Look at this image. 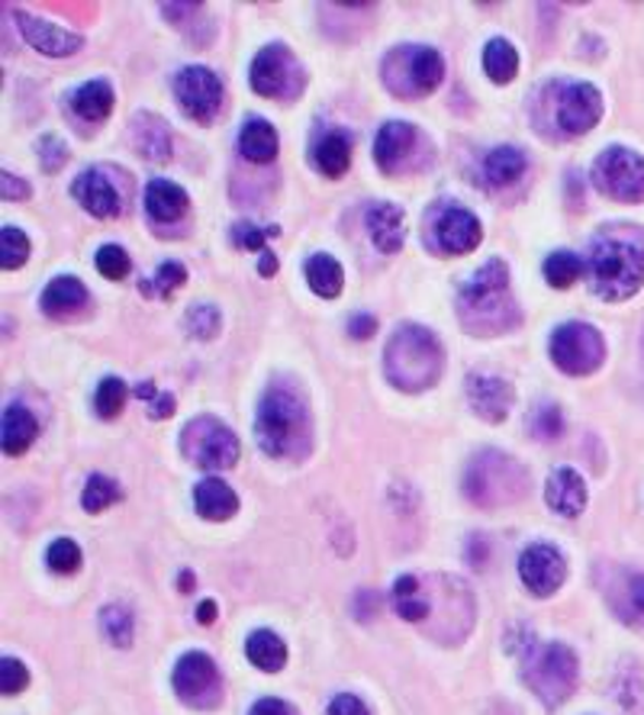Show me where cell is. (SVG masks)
<instances>
[{
	"mask_svg": "<svg viewBox=\"0 0 644 715\" xmlns=\"http://www.w3.org/2000/svg\"><path fill=\"white\" fill-rule=\"evenodd\" d=\"M380 75H383V85L396 97L416 100V97H426L442 85L445 59L429 46H400V49L387 52Z\"/></svg>",
	"mask_w": 644,
	"mask_h": 715,
	"instance_id": "8992f818",
	"label": "cell"
},
{
	"mask_svg": "<svg viewBox=\"0 0 644 715\" xmlns=\"http://www.w3.org/2000/svg\"><path fill=\"white\" fill-rule=\"evenodd\" d=\"M13 16H16V26H20L23 39H26L36 52H42V55L65 59V55H75V52L85 46V39H81L78 33H72V29H65V26H55V23L42 20V16H33V13H26V10H13Z\"/></svg>",
	"mask_w": 644,
	"mask_h": 715,
	"instance_id": "e0dca14e",
	"label": "cell"
},
{
	"mask_svg": "<svg viewBox=\"0 0 644 715\" xmlns=\"http://www.w3.org/2000/svg\"><path fill=\"white\" fill-rule=\"evenodd\" d=\"M185 280H187V268L181 262H165V265H159V271H155L152 287H155L159 293H175Z\"/></svg>",
	"mask_w": 644,
	"mask_h": 715,
	"instance_id": "816d5d0a",
	"label": "cell"
},
{
	"mask_svg": "<svg viewBox=\"0 0 644 715\" xmlns=\"http://www.w3.org/2000/svg\"><path fill=\"white\" fill-rule=\"evenodd\" d=\"M36 436H39V426H36L33 413L26 406H20V403H10L3 410V426H0L3 454H10V457L23 454L26 448L36 442Z\"/></svg>",
	"mask_w": 644,
	"mask_h": 715,
	"instance_id": "4316f807",
	"label": "cell"
},
{
	"mask_svg": "<svg viewBox=\"0 0 644 715\" xmlns=\"http://www.w3.org/2000/svg\"><path fill=\"white\" fill-rule=\"evenodd\" d=\"M29 259V239L23 229H16L13 223H3L0 229V265L3 271H16L26 265Z\"/></svg>",
	"mask_w": 644,
	"mask_h": 715,
	"instance_id": "74e56055",
	"label": "cell"
},
{
	"mask_svg": "<svg viewBox=\"0 0 644 715\" xmlns=\"http://www.w3.org/2000/svg\"><path fill=\"white\" fill-rule=\"evenodd\" d=\"M193 506L203 519L210 523H226L239 513V497L236 490L219 480V477H206L193 487Z\"/></svg>",
	"mask_w": 644,
	"mask_h": 715,
	"instance_id": "cb8c5ba5",
	"label": "cell"
},
{
	"mask_svg": "<svg viewBox=\"0 0 644 715\" xmlns=\"http://www.w3.org/2000/svg\"><path fill=\"white\" fill-rule=\"evenodd\" d=\"M239 152H242V159H249L255 165L272 162L277 155L275 126L262 116H249L239 129Z\"/></svg>",
	"mask_w": 644,
	"mask_h": 715,
	"instance_id": "f1b7e54d",
	"label": "cell"
},
{
	"mask_svg": "<svg viewBox=\"0 0 644 715\" xmlns=\"http://www.w3.org/2000/svg\"><path fill=\"white\" fill-rule=\"evenodd\" d=\"M583 271L596 297L619 303L642 290L644 284V229L632 223L603 226L590 246Z\"/></svg>",
	"mask_w": 644,
	"mask_h": 715,
	"instance_id": "6da1fadb",
	"label": "cell"
},
{
	"mask_svg": "<svg viewBox=\"0 0 644 715\" xmlns=\"http://www.w3.org/2000/svg\"><path fill=\"white\" fill-rule=\"evenodd\" d=\"M326 715H370V713H368V706H365L358 697L342 693V697H336V700L329 703V713Z\"/></svg>",
	"mask_w": 644,
	"mask_h": 715,
	"instance_id": "db71d44e",
	"label": "cell"
},
{
	"mask_svg": "<svg viewBox=\"0 0 644 715\" xmlns=\"http://www.w3.org/2000/svg\"><path fill=\"white\" fill-rule=\"evenodd\" d=\"M480 219L458 203H439L429 213V246L439 255H467L480 246Z\"/></svg>",
	"mask_w": 644,
	"mask_h": 715,
	"instance_id": "7c38bea8",
	"label": "cell"
},
{
	"mask_svg": "<svg viewBox=\"0 0 644 715\" xmlns=\"http://www.w3.org/2000/svg\"><path fill=\"white\" fill-rule=\"evenodd\" d=\"M310 429L313 423L303 393L287 380L272 384L255 416V439L262 451L272 457H296L310 448Z\"/></svg>",
	"mask_w": 644,
	"mask_h": 715,
	"instance_id": "3957f363",
	"label": "cell"
},
{
	"mask_svg": "<svg viewBox=\"0 0 644 715\" xmlns=\"http://www.w3.org/2000/svg\"><path fill=\"white\" fill-rule=\"evenodd\" d=\"M126 384L119 380V377H103L100 380V387H97V393H93V410H97V416H103V419H116L119 413H123V406H126Z\"/></svg>",
	"mask_w": 644,
	"mask_h": 715,
	"instance_id": "f35d334b",
	"label": "cell"
},
{
	"mask_svg": "<svg viewBox=\"0 0 644 715\" xmlns=\"http://www.w3.org/2000/svg\"><path fill=\"white\" fill-rule=\"evenodd\" d=\"M245 654H249V661H252L258 670H265V674H277V670L287 664V644H283V638L275 635V631H268V628L249 635Z\"/></svg>",
	"mask_w": 644,
	"mask_h": 715,
	"instance_id": "d6a6232c",
	"label": "cell"
},
{
	"mask_svg": "<svg viewBox=\"0 0 644 715\" xmlns=\"http://www.w3.org/2000/svg\"><path fill=\"white\" fill-rule=\"evenodd\" d=\"M580 274H583V262H580L573 252H567V249L552 252V255L545 259V277H548V284L557 287V290L570 287Z\"/></svg>",
	"mask_w": 644,
	"mask_h": 715,
	"instance_id": "ab89813d",
	"label": "cell"
},
{
	"mask_svg": "<svg viewBox=\"0 0 644 715\" xmlns=\"http://www.w3.org/2000/svg\"><path fill=\"white\" fill-rule=\"evenodd\" d=\"M275 271H277L275 252H262V262H258V274H262V277H272Z\"/></svg>",
	"mask_w": 644,
	"mask_h": 715,
	"instance_id": "680465c9",
	"label": "cell"
},
{
	"mask_svg": "<svg viewBox=\"0 0 644 715\" xmlns=\"http://www.w3.org/2000/svg\"><path fill=\"white\" fill-rule=\"evenodd\" d=\"M172 683H175V693L193 710H213L223 697L219 670H216L213 657L203 651H190L178 661Z\"/></svg>",
	"mask_w": 644,
	"mask_h": 715,
	"instance_id": "4fadbf2b",
	"label": "cell"
},
{
	"mask_svg": "<svg viewBox=\"0 0 644 715\" xmlns=\"http://www.w3.org/2000/svg\"><path fill=\"white\" fill-rule=\"evenodd\" d=\"M181 448H185L187 457L203 471H226V467H236V461H239L236 432L213 416L190 419L185 426V436H181Z\"/></svg>",
	"mask_w": 644,
	"mask_h": 715,
	"instance_id": "9c48e42d",
	"label": "cell"
},
{
	"mask_svg": "<svg viewBox=\"0 0 644 715\" xmlns=\"http://www.w3.org/2000/svg\"><path fill=\"white\" fill-rule=\"evenodd\" d=\"M75 200L97 216V219H110V216H116L119 210H123V203H119V190L113 187V180L106 178V172L103 168H88V172H81V178L75 180Z\"/></svg>",
	"mask_w": 644,
	"mask_h": 715,
	"instance_id": "ffe728a7",
	"label": "cell"
},
{
	"mask_svg": "<svg viewBox=\"0 0 644 715\" xmlns=\"http://www.w3.org/2000/svg\"><path fill=\"white\" fill-rule=\"evenodd\" d=\"M519 577L535 597H552L567 577V561L554 544H529L519 557Z\"/></svg>",
	"mask_w": 644,
	"mask_h": 715,
	"instance_id": "2e32d148",
	"label": "cell"
},
{
	"mask_svg": "<svg viewBox=\"0 0 644 715\" xmlns=\"http://www.w3.org/2000/svg\"><path fill=\"white\" fill-rule=\"evenodd\" d=\"M593 184L599 193L619 203H642L644 200V159L626 146H613L596 155L593 162Z\"/></svg>",
	"mask_w": 644,
	"mask_h": 715,
	"instance_id": "30bf717a",
	"label": "cell"
},
{
	"mask_svg": "<svg viewBox=\"0 0 644 715\" xmlns=\"http://www.w3.org/2000/svg\"><path fill=\"white\" fill-rule=\"evenodd\" d=\"M100 628L110 638V644H119V648L132 644V613L126 606H106L100 613Z\"/></svg>",
	"mask_w": 644,
	"mask_h": 715,
	"instance_id": "b9f144b4",
	"label": "cell"
},
{
	"mask_svg": "<svg viewBox=\"0 0 644 715\" xmlns=\"http://www.w3.org/2000/svg\"><path fill=\"white\" fill-rule=\"evenodd\" d=\"M39 303H42V313H46V316H52V319H68V316H75L78 310L88 306V287H85L78 277L62 274V277H55V280L42 290Z\"/></svg>",
	"mask_w": 644,
	"mask_h": 715,
	"instance_id": "603a6c76",
	"label": "cell"
},
{
	"mask_svg": "<svg viewBox=\"0 0 644 715\" xmlns=\"http://www.w3.org/2000/svg\"><path fill=\"white\" fill-rule=\"evenodd\" d=\"M365 223H368L370 242H374L383 255H393V252L403 249L406 229H403V213H400V206H393V203H374V206H368V213H365Z\"/></svg>",
	"mask_w": 644,
	"mask_h": 715,
	"instance_id": "d4e9b609",
	"label": "cell"
},
{
	"mask_svg": "<svg viewBox=\"0 0 644 715\" xmlns=\"http://www.w3.org/2000/svg\"><path fill=\"white\" fill-rule=\"evenodd\" d=\"M613 606H616V613H619L626 623L644 626V574L626 577L619 597H613Z\"/></svg>",
	"mask_w": 644,
	"mask_h": 715,
	"instance_id": "8d00e7d4",
	"label": "cell"
},
{
	"mask_svg": "<svg viewBox=\"0 0 644 715\" xmlns=\"http://www.w3.org/2000/svg\"><path fill=\"white\" fill-rule=\"evenodd\" d=\"M68 100H72V110L91 123H100L113 113V88L106 81H88L78 90H72Z\"/></svg>",
	"mask_w": 644,
	"mask_h": 715,
	"instance_id": "836d02e7",
	"label": "cell"
},
{
	"mask_svg": "<svg viewBox=\"0 0 644 715\" xmlns=\"http://www.w3.org/2000/svg\"><path fill=\"white\" fill-rule=\"evenodd\" d=\"M132 268V262H129V255L119 249V246H103L100 252H97V271L103 274V277H110V280H123L126 274Z\"/></svg>",
	"mask_w": 644,
	"mask_h": 715,
	"instance_id": "681fc988",
	"label": "cell"
},
{
	"mask_svg": "<svg viewBox=\"0 0 644 715\" xmlns=\"http://www.w3.org/2000/svg\"><path fill=\"white\" fill-rule=\"evenodd\" d=\"M26 687H29V670H26V664L16 661V657H3V661H0V690H3V697H16V693H23Z\"/></svg>",
	"mask_w": 644,
	"mask_h": 715,
	"instance_id": "c3c4849f",
	"label": "cell"
},
{
	"mask_svg": "<svg viewBox=\"0 0 644 715\" xmlns=\"http://www.w3.org/2000/svg\"><path fill=\"white\" fill-rule=\"evenodd\" d=\"M129 136H132V146L142 159H149V162H168L172 159V133H168L162 116L136 113L132 126H129Z\"/></svg>",
	"mask_w": 644,
	"mask_h": 715,
	"instance_id": "7402d4cb",
	"label": "cell"
},
{
	"mask_svg": "<svg viewBox=\"0 0 644 715\" xmlns=\"http://www.w3.org/2000/svg\"><path fill=\"white\" fill-rule=\"evenodd\" d=\"M458 319L470 336H500L519 326L522 313L509 293V268L490 259L458 293Z\"/></svg>",
	"mask_w": 644,
	"mask_h": 715,
	"instance_id": "7a4b0ae2",
	"label": "cell"
},
{
	"mask_svg": "<svg viewBox=\"0 0 644 715\" xmlns=\"http://www.w3.org/2000/svg\"><path fill=\"white\" fill-rule=\"evenodd\" d=\"M249 715H293V713H290V706H287L283 700H272V697H268V700H258Z\"/></svg>",
	"mask_w": 644,
	"mask_h": 715,
	"instance_id": "9f6ffc18",
	"label": "cell"
},
{
	"mask_svg": "<svg viewBox=\"0 0 644 715\" xmlns=\"http://www.w3.org/2000/svg\"><path fill=\"white\" fill-rule=\"evenodd\" d=\"M393 610L406 623H426L432 616V603H429L426 584L419 577H413V574L396 577V584H393Z\"/></svg>",
	"mask_w": 644,
	"mask_h": 715,
	"instance_id": "83f0119b",
	"label": "cell"
},
{
	"mask_svg": "<svg viewBox=\"0 0 644 715\" xmlns=\"http://www.w3.org/2000/svg\"><path fill=\"white\" fill-rule=\"evenodd\" d=\"M190 206V197H187L185 187L172 184L165 178H155L146 187V210L155 223H175L181 219Z\"/></svg>",
	"mask_w": 644,
	"mask_h": 715,
	"instance_id": "484cf974",
	"label": "cell"
},
{
	"mask_svg": "<svg viewBox=\"0 0 644 715\" xmlns=\"http://www.w3.org/2000/svg\"><path fill=\"white\" fill-rule=\"evenodd\" d=\"M249 78H252L255 93H262V97H290L296 90L300 65H296V59L290 55L287 46L275 42V46H265L255 55Z\"/></svg>",
	"mask_w": 644,
	"mask_h": 715,
	"instance_id": "9a60e30c",
	"label": "cell"
},
{
	"mask_svg": "<svg viewBox=\"0 0 644 715\" xmlns=\"http://www.w3.org/2000/svg\"><path fill=\"white\" fill-rule=\"evenodd\" d=\"M545 500L557 516L564 519H573L583 513L586 506V484L583 477L573 471V467H557L548 477V487H545Z\"/></svg>",
	"mask_w": 644,
	"mask_h": 715,
	"instance_id": "44dd1931",
	"label": "cell"
},
{
	"mask_svg": "<svg viewBox=\"0 0 644 715\" xmlns=\"http://www.w3.org/2000/svg\"><path fill=\"white\" fill-rule=\"evenodd\" d=\"M464 493L470 503L483 510H500L509 503H519L529 493V471L506 451H480L467 464L464 474Z\"/></svg>",
	"mask_w": 644,
	"mask_h": 715,
	"instance_id": "5b68a950",
	"label": "cell"
},
{
	"mask_svg": "<svg viewBox=\"0 0 644 715\" xmlns=\"http://www.w3.org/2000/svg\"><path fill=\"white\" fill-rule=\"evenodd\" d=\"M552 361L570 377H586L606 361V342L590 323H564L552 333Z\"/></svg>",
	"mask_w": 644,
	"mask_h": 715,
	"instance_id": "8fae6325",
	"label": "cell"
},
{
	"mask_svg": "<svg viewBox=\"0 0 644 715\" xmlns=\"http://www.w3.org/2000/svg\"><path fill=\"white\" fill-rule=\"evenodd\" d=\"M529 429H532V436L535 439H542V442H552L560 436V410H557V403H539L532 413H529Z\"/></svg>",
	"mask_w": 644,
	"mask_h": 715,
	"instance_id": "ee69618b",
	"label": "cell"
},
{
	"mask_svg": "<svg viewBox=\"0 0 644 715\" xmlns=\"http://www.w3.org/2000/svg\"><path fill=\"white\" fill-rule=\"evenodd\" d=\"M136 397L149 403V416H152V419H165V416L175 413V397H172V393H155V384H152V380L136 384Z\"/></svg>",
	"mask_w": 644,
	"mask_h": 715,
	"instance_id": "f907efd6",
	"label": "cell"
},
{
	"mask_svg": "<svg viewBox=\"0 0 644 715\" xmlns=\"http://www.w3.org/2000/svg\"><path fill=\"white\" fill-rule=\"evenodd\" d=\"M185 326L193 339H203V342H206V339H213V336L219 333L223 316H219V310H216L213 303H193V306L187 310Z\"/></svg>",
	"mask_w": 644,
	"mask_h": 715,
	"instance_id": "60d3db41",
	"label": "cell"
},
{
	"mask_svg": "<svg viewBox=\"0 0 644 715\" xmlns=\"http://www.w3.org/2000/svg\"><path fill=\"white\" fill-rule=\"evenodd\" d=\"M46 561H49V567H52L55 574H75L85 557H81V548H78L72 538H59V541L49 544Z\"/></svg>",
	"mask_w": 644,
	"mask_h": 715,
	"instance_id": "f6af8a7d",
	"label": "cell"
},
{
	"mask_svg": "<svg viewBox=\"0 0 644 715\" xmlns=\"http://www.w3.org/2000/svg\"><path fill=\"white\" fill-rule=\"evenodd\" d=\"M162 13L168 16L172 26H178L187 39H190L193 46H200V49H203L206 42H203V36L197 33V26H200V23H203V26H216V23L206 16V7H203V3H165Z\"/></svg>",
	"mask_w": 644,
	"mask_h": 715,
	"instance_id": "d590c367",
	"label": "cell"
},
{
	"mask_svg": "<svg viewBox=\"0 0 644 715\" xmlns=\"http://www.w3.org/2000/svg\"><path fill=\"white\" fill-rule=\"evenodd\" d=\"M419 133L413 123H403V120H393V123H383L377 139H374V162L383 175H393L406 165L413 146H416Z\"/></svg>",
	"mask_w": 644,
	"mask_h": 715,
	"instance_id": "d6986e66",
	"label": "cell"
},
{
	"mask_svg": "<svg viewBox=\"0 0 644 715\" xmlns=\"http://www.w3.org/2000/svg\"><path fill=\"white\" fill-rule=\"evenodd\" d=\"M119 497V487L110 480V477H103V474H93L91 480L85 484V493H81V506L88 510V513H103L113 500Z\"/></svg>",
	"mask_w": 644,
	"mask_h": 715,
	"instance_id": "7bdbcfd3",
	"label": "cell"
},
{
	"mask_svg": "<svg viewBox=\"0 0 644 715\" xmlns=\"http://www.w3.org/2000/svg\"><path fill=\"white\" fill-rule=\"evenodd\" d=\"M470 410L487 423H503L513 406V384L496 374H470L467 377Z\"/></svg>",
	"mask_w": 644,
	"mask_h": 715,
	"instance_id": "ac0fdd59",
	"label": "cell"
},
{
	"mask_svg": "<svg viewBox=\"0 0 644 715\" xmlns=\"http://www.w3.org/2000/svg\"><path fill=\"white\" fill-rule=\"evenodd\" d=\"M483 180L490 184V187H506V184H513V180L522 178V172H526V155L516 149V146H500V149H493L487 159H483Z\"/></svg>",
	"mask_w": 644,
	"mask_h": 715,
	"instance_id": "4dcf8cb0",
	"label": "cell"
},
{
	"mask_svg": "<svg viewBox=\"0 0 644 715\" xmlns=\"http://www.w3.org/2000/svg\"><path fill=\"white\" fill-rule=\"evenodd\" d=\"M197 619H200L203 626H210V623L216 619V603H213V600H203V603L197 606Z\"/></svg>",
	"mask_w": 644,
	"mask_h": 715,
	"instance_id": "6f0895ef",
	"label": "cell"
},
{
	"mask_svg": "<svg viewBox=\"0 0 644 715\" xmlns=\"http://www.w3.org/2000/svg\"><path fill=\"white\" fill-rule=\"evenodd\" d=\"M0 193H3V200H29L33 187L10 172H0Z\"/></svg>",
	"mask_w": 644,
	"mask_h": 715,
	"instance_id": "f5cc1de1",
	"label": "cell"
},
{
	"mask_svg": "<svg viewBox=\"0 0 644 715\" xmlns=\"http://www.w3.org/2000/svg\"><path fill=\"white\" fill-rule=\"evenodd\" d=\"M383 371H387V380L406 393L429 390L445 371L442 342L435 339V333H429L422 326H413V323L400 326L387 342Z\"/></svg>",
	"mask_w": 644,
	"mask_h": 715,
	"instance_id": "277c9868",
	"label": "cell"
},
{
	"mask_svg": "<svg viewBox=\"0 0 644 715\" xmlns=\"http://www.w3.org/2000/svg\"><path fill=\"white\" fill-rule=\"evenodd\" d=\"M548 93L552 97H542V103H548V120L564 136L590 133L603 120V93L586 81H557L548 85Z\"/></svg>",
	"mask_w": 644,
	"mask_h": 715,
	"instance_id": "ba28073f",
	"label": "cell"
},
{
	"mask_svg": "<svg viewBox=\"0 0 644 715\" xmlns=\"http://www.w3.org/2000/svg\"><path fill=\"white\" fill-rule=\"evenodd\" d=\"M277 236V226H255V223H236L232 226V242L245 252H268L265 242Z\"/></svg>",
	"mask_w": 644,
	"mask_h": 715,
	"instance_id": "7dc6e473",
	"label": "cell"
},
{
	"mask_svg": "<svg viewBox=\"0 0 644 715\" xmlns=\"http://www.w3.org/2000/svg\"><path fill=\"white\" fill-rule=\"evenodd\" d=\"M313 165L326 175V178H342L352 165V142L342 133H329L316 142L313 149Z\"/></svg>",
	"mask_w": 644,
	"mask_h": 715,
	"instance_id": "f546056e",
	"label": "cell"
},
{
	"mask_svg": "<svg viewBox=\"0 0 644 715\" xmlns=\"http://www.w3.org/2000/svg\"><path fill=\"white\" fill-rule=\"evenodd\" d=\"M526 680L532 687V693L545 703V706H560L573 687H577V674H580V664H577V654L554 641V644H545L539 648L529 661H526Z\"/></svg>",
	"mask_w": 644,
	"mask_h": 715,
	"instance_id": "52a82bcc",
	"label": "cell"
},
{
	"mask_svg": "<svg viewBox=\"0 0 644 715\" xmlns=\"http://www.w3.org/2000/svg\"><path fill=\"white\" fill-rule=\"evenodd\" d=\"M374 333H377V319L368 316V313L349 319V336H352V339H370Z\"/></svg>",
	"mask_w": 644,
	"mask_h": 715,
	"instance_id": "11a10c76",
	"label": "cell"
},
{
	"mask_svg": "<svg viewBox=\"0 0 644 715\" xmlns=\"http://www.w3.org/2000/svg\"><path fill=\"white\" fill-rule=\"evenodd\" d=\"M36 155H39L42 172H46V175H55V172H59V168L68 162V146H65V139H62V136L49 133V136H42V139H39Z\"/></svg>",
	"mask_w": 644,
	"mask_h": 715,
	"instance_id": "bcb514c9",
	"label": "cell"
},
{
	"mask_svg": "<svg viewBox=\"0 0 644 715\" xmlns=\"http://www.w3.org/2000/svg\"><path fill=\"white\" fill-rule=\"evenodd\" d=\"M181 590H185V593H187V590H190V574H187V570H185V574H181Z\"/></svg>",
	"mask_w": 644,
	"mask_h": 715,
	"instance_id": "91938a15",
	"label": "cell"
},
{
	"mask_svg": "<svg viewBox=\"0 0 644 715\" xmlns=\"http://www.w3.org/2000/svg\"><path fill=\"white\" fill-rule=\"evenodd\" d=\"M306 284H310V290L316 293V297H323V300H336L339 293H342V287H345V271L342 265L332 259V255H313L310 262H306Z\"/></svg>",
	"mask_w": 644,
	"mask_h": 715,
	"instance_id": "1f68e13d",
	"label": "cell"
},
{
	"mask_svg": "<svg viewBox=\"0 0 644 715\" xmlns=\"http://www.w3.org/2000/svg\"><path fill=\"white\" fill-rule=\"evenodd\" d=\"M483 72L493 85H509L519 72V52L509 39H490L483 49Z\"/></svg>",
	"mask_w": 644,
	"mask_h": 715,
	"instance_id": "e575fe53",
	"label": "cell"
},
{
	"mask_svg": "<svg viewBox=\"0 0 644 715\" xmlns=\"http://www.w3.org/2000/svg\"><path fill=\"white\" fill-rule=\"evenodd\" d=\"M175 97L190 120L213 123V116L219 113V103H223V85L210 68L187 65L175 75Z\"/></svg>",
	"mask_w": 644,
	"mask_h": 715,
	"instance_id": "5bb4252c",
	"label": "cell"
}]
</instances>
